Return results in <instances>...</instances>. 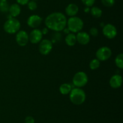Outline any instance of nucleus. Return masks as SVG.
Here are the masks:
<instances>
[{
  "label": "nucleus",
  "mask_w": 123,
  "mask_h": 123,
  "mask_svg": "<svg viewBox=\"0 0 123 123\" xmlns=\"http://www.w3.org/2000/svg\"><path fill=\"white\" fill-rule=\"evenodd\" d=\"M102 4L106 7H112L115 3V0H101Z\"/></svg>",
  "instance_id": "23"
},
{
  "label": "nucleus",
  "mask_w": 123,
  "mask_h": 123,
  "mask_svg": "<svg viewBox=\"0 0 123 123\" xmlns=\"http://www.w3.org/2000/svg\"><path fill=\"white\" fill-rule=\"evenodd\" d=\"M123 83V78L121 75L115 74L111 77L109 80L111 87L114 89H117L121 87Z\"/></svg>",
  "instance_id": "13"
},
{
  "label": "nucleus",
  "mask_w": 123,
  "mask_h": 123,
  "mask_svg": "<svg viewBox=\"0 0 123 123\" xmlns=\"http://www.w3.org/2000/svg\"><path fill=\"white\" fill-rule=\"evenodd\" d=\"M9 7L7 0H0V12L4 13H8Z\"/></svg>",
  "instance_id": "19"
},
{
  "label": "nucleus",
  "mask_w": 123,
  "mask_h": 123,
  "mask_svg": "<svg viewBox=\"0 0 123 123\" xmlns=\"http://www.w3.org/2000/svg\"><path fill=\"white\" fill-rule=\"evenodd\" d=\"M90 13L95 18H100L103 14L102 10L99 7L97 6H92L91 8H90Z\"/></svg>",
  "instance_id": "18"
},
{
  "label": "nucleus",
  "mask_w": 123,
  "mask_h": 123,
  "mask_svg": "<svg viewBox=\"0 0 123 123\" xmlns=\"http://www.w3.org/2000/svg\"><path fill=\"white\" fill-rule=\"evenodd\" d=\"M69 98L73 104L81 105L86 100V94L82 88L75 87L70 92Z\"/></svg>",
  "instance_id": "2"
},
{
  "label": "nucleus",
  "mask_w": 123,
  "mask_h": 123,
  "mask_svg": "<svg viewBox=\"0 0 123 123\" xmlns=\"http://www.w3.org/2000/svg\"><path fill=\"white\" fill-rule=\"evenodd\" d=\"M73 84L76 88H82L86 86L88 82L87 74L83 71H79L74 75L73 77Z\"/></svg>",
  "instance_id": "5"
},
{
  "label": "nucleus",
  "mask_w": 123,
  "mask_h": 123,
  "mask_svg": "<svg viewBox=\"0 0 123 123\" xmlns=\"http://www.w3.org/2000/svg\"><path fill=\"white\" fill-rule=\"evenodd\" d=\"M62 31H64V33L65 34H68V33H70V30H68V28H67V27H66L64 29V30H62Z\"/></svg>",
  "instance_id": "30"
},
{
  "label": "nucleus",
  "mask_w": 123,
  "mask_h": 123,
  "mask_svg": "<svg viewBox=\"0 0 123 123\" xmlns=\"http://www.w3.org/2000/svg\"><path fill=\"white\" fill-rule=\"evenodd\" d=\"M53 48V43L49 39H42L39 42L38 51L42 55H48L52 51Z\"/></svg>",
  "instance_id": "7"
},
{
  "label": "nucleus",
  "mask_w": 123,
  "mask_h": 123,
  "mask_svg": "<svg viewBox=\"0 0 123 123\" xmlns=\"http://www.w3.org/2000/svg\"><path fill=\"white\" fill-rule=\"evenodd\" d=\"M42 18L37 14H32L27 19L28 25L32 28H37L42 24Z\"/></svg>",
  "instance_id": "11"
},
{
  "label": "nucleus",
  "mask_w": 123,
  "mask_h": 123,
  "mask_svg": "<svg viewBox=\"0 0 123 123\" xmlns=\"http://www.w3.org/2000/svg\"><path fill=\"white\" fill-rule=\"evenodd\" d=\"M26 5H27L28 9L31 11H34L37 8V4L36 1L30 0V1L28 2Z\"/></svg>",
  "instance_id": "22"
},
{
  "label": "nucleus",
  "mask_w": 123,
  "mask_h": 123,
  "mask_svg": "<svg viewBox=\"0 0 123 123\" xmlns=\"http://www.w3.org/2000/svg\"><path fill=\"white\" fill-rule=\"evenodd\" d=\"M20 28V22L16 18H11L7 19L3 25L4 30L7 33L13 34L19 31Z\"/></svg>",
  "instance_id": "4"
},
{
  "label": "nucleus",
  "mask_w": 123,
  "mask_h": 123,
  "mask_svg": "<svg viewBox=\"0 0 123 123\" xmlns=\"http://www.w3.org/2000/svg\"><path fill=\"white\" fill-rule=\"evenodd\" d=\"M34 118L31 116H28L25 119V123H34Z\"/></svg>",
  "instance_id": "26"
},
{
  "label": "nucleus",
  "mask_w": 123,
  "mask_h": 123,
  "mask_svg": "<svg viewBox=\"0 0 123 123\" xmlns=\"http://www.w3.org/2000/svg\"><path fill=\"white\" fill-rule=\"evenodd\" d=\"M65 42L66 43L69 47H73L76 43V34L73 33H70L67 36H66L65 38Z\"/></svg>",
  "instance_id": "16"
},
{
  "label": "nucleus",
  "mask_w": 123,
  "mask_h": 123,
  "mask_svg": "<svg viewBox=\"0 0 123 123\" xmlns=\"http://www.w3.org/2000/svg\"><path fill=\"white\" fill-rule=\"evenodd\" d=\"M77 42L82 45H87L90 41V34L85 31H79L76 34Z\"/></svg>",
  "instance_id": "12"
},
{
  "label": "nucleus",
  "mask_w": 123,
  "mask_h": 123,
  "mask_svg": "<svg viewBox=\"0 0 123 123\" xmlns=\"http://www.w3.org/2000/svg\"><path fill=\"white\" fill-rule=\"evenodd\" d=\"M78 12H79V7L78 6V5L74 3L69 4L65 8L66 14L70 17L76 16Z\"/></svg>",
  "instance_id": "14"
},
{
  "label": "nucleus",
  "mask_w": 123,
  "mask_h": 123,
  "mask_svg": "<svg viewBox=\"0 0 123 123\" xmlns=\"http://www.w3.org/2000/svg\"><path fill=\"white\" fill-rule=\"evenodd\" d=\"M20 12H21V8L18 4L14 3L10 6L8 13L12 17L16 18L20 14Z\"/></svg>",
  "instance_id": "15"
},
{
  "label": "nucleus",
  "mask_w": 123,
  "mask_h": 123,
  "mask_svg": "<svg viewBox=\"0 0 123 123\" xmlns=\"http://www.w3.org/2000/svg\"><path fill=\"white\" fill-rule=\"evenodd\" d=\"M41 31H42L43 35L47 34L49 33V29H48L47 27H44L42 30H41Z\"/></svg>",
  "instance_id": "28"
},
{
  "label": "nucleus",
  "mask_w": 123,
  "mask_h": 123,
  "mask_svg": "<svg viewBox=\"0 0 123 123\" xmlns=\"http://www.w3.org/2000/svg\"><path fill=\"white\" fill-rule=\"evenodd\" d=\"M84 12H85V13H90V7H85V8H84Z\"/></svg>",
  "instance_id": "29"
},
{
  "label": "nucleus",
  "mask_w": 123,
  "mask_h": 123,
  "mask_svg": "<svg viewBox=\"0 0 123 123\" xmlns=\"http://www.w3.org/2000/svg\"><path fill=\"white\" fill-rule=\"evenodd\" d=\"M100 61H99L97 59H94L90 62L89 67L91 69L96 70L100 67Z\"/></svg>",
  "instance_id": "21"
},
{
  "label": "nucleus",
  "mask_w": 123,
  "mask_h": 123,
  "mask_svg": "<svg viewBox=\"0 0 123 123\" xmlns=\"http://www.w3.org/2000/svg\"><path fill=\"white\" fill-rule=\"evenodd\" d=\"M89 33H90V35L92 37H96L98 35V30L96 27H91L90 29Z\"/></svg>",
  "instance_id": "25"
},
{
  "label": "nucleus",
  "mask_w": 123,
  "mask_h": 123,
  "mask_svg": "<svg viewBox=\"0 0 123 123\" xmlns=\"http://www.w3.org/2000/svg\"><path fill=\"white\" fill-rule=\"evenodd\" d=\"M16 1L19 6H25L27 4L30 0H16Z\"/></svg>",
  "instance_id": "27"
},
{
  "label": "nucleus",
  "mask_w": 123,
  "mask_h": 123,
  "mask_svg": "<svg viewBox=\"0 0 123 123\" xmlns=\"http://www.w3.org/2000/svg\"><path fill=\"white\" fill-rule=\"evenodd\" d=\"M84 23L81 18L79 17H70L67 20V27L71 33H77L81 31L84 28Z\"/></svg>",
  "instance_id": "3"
},
{
  "label": "nucleus",
  "mask_w": 123,
  "mask_h": 123,
  "mask_svg": "<svg viewBox=\"0 0 123 123\" xmlns=\"http://www.w3.org/2000/svg\"><path fill=\"white\" fill-rule=\"evenodd\" d=\"M29 41L32 44L38 43L43 39V34L40 30L34 28L29 34Z\"/></svg>",
  "instance_id": "10"
},
{
  "label": "nucleus",
  "mask_w": 123,
  "mask_h": 123,
  "mask_svg": "<svg viewBox=\"0 0 123 123\" xmlns=\"http://www.w3.org/2000/svg\"><path fill=\"white\" fill-rule=\"evenodd\" d=\"M16 42L20 47H25L29 42V35L25 30H19L16 33Z\"/></svg>",
  "instance_id": "9"
},
{
  "label": "nucleus",
  "mask_w": 123,
  "mask_h": 123,
  "mask_svg": "<svg viewBox=\"0 0 123 123\" xmlns=\"http://www.w3.org/2000/svg\"><path fill=\"white\" fill-rule=\"evenodd\" d=\"M112 55V51L110 48L106 46L98 48L96 53V59L100 62L106 61L110 59Z\"/></svg>",
  "instance_id": "6"
},
{
  "label": "nucleus",
  "mask_w": 123,
  "mask_h": 123,
  "mask_svg": "<svg viewBox=\"0 0 123 123\" xmlns=\"http://www.w3.org/2000/svg\"><path fill=\"white\" fill-rule=\"evenodd\" d=\"M115 63L116 66L118 68L123 69V54L122 53L118 54L115 59Z\"/></svg>",
  "instance_id": "20"
},
{
  "label": "nucleus",
  "mask_w": 123,
  "mask_h": 123,
  "mask_svg": "<svg viewBox=\"0 0 123 123\" xmlns=\"http://www.w3.org/2000/svg\"><path fill=\"white\" fill-rule=\"evenodd\" d=\"M72 86L69 83H63V84H61L59 88V90H60V92L61 93L62 95H68L70 94V91L72 89Z\"/></svg>",
  "instance_id": "17"
},
{
  "label": "nucleus",
  "mask_w": 123,
  "mask_h": 123,
  "mask_svg": "<svg viewBox=\"0 0 123 123\" xmlns=\"http://www.w3.org/2000/svg\"><path fill=\"white\" fill-rule=\"evenodd\" d=\"M31 1H37V0H31Z\"/></svg>",
  "instance_id": "31"
},
{
  "label": "nucleus",
  "mask_w": 123,
  "mask_h": 123,
  "mask_svg": "<svg viewBox=\"0 0 123 123\" xmlns=\"http://www.w3.org/2000/svg\"><path fill=\"white\" fill-rule=\"evenodd\" d=\"M103 34L109 39H113L117 35V29L112 24H105L102 27Z\"/></svg>",
  "instance_id": "8"
},
{
  "label": "nucleus",
  "mask_w": 123,
  "mask_h": 123,
  "mask_svg": "<svg viewBox=\"0 0 123 123\" xmlns=\"http://www.w3.org/2000/svg\"><path fill=\"white\" fill-rule=\"evenodd\" d=\"M67 19L61 12H54L49 14L44 20L46 27L55 32L62 31L67 25Z\"/></svg>",
  "instance_id": "1"
},
{
  "label": "nucleus",
  "mask_w": 123,
  "mask_h": 123,
  "mask_svg": "<svg viewBox=\"0 0 123 123\" xmlns=\"http://www.w3.org/2000/svg\"><path fill=\"white\" fill-rule=\"evenodd\" d=\"M81 1L85 7H91L94 6L96 0H81Z\"/></svg>",
  "instance_id": "24"
}]
</instances>
